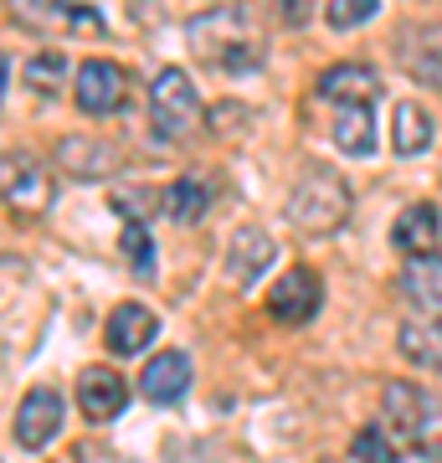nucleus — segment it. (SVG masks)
<instances>
[{
  "label": "nucleus",
  "instance_id": "9",
  "mask_svg": "<svg viewBox=\"0 0 442 463\" xmlns=\"http://www.w3.org/2000/svg\"><path fill=\"white\" fill-rule=\"evenodd\" d=\"M72 99H78L82 114H114L118 103H124V67L103 62V57H93V62L78 67V83H72Z\"/></svg>",
  "mask_w": 442,
  "mask_h": 463
},
{
  "label": "nucleus",
  "instance_id": "20",
  "mask_svg": "<svg viewBox=\"0 0 442 463\" xmlns=\"http://www.w3.org/2000/svg\"><path fill=\"white\" fill-rule=\"evenodd\" d=\"M391 145H396V155H422L432 145V114L422 103L407 99L391 109Z\"/></svg>",
  "mask_w": 442,
  "mask_h": 463
},
{
  "label": "nucleus",
  "instance_id": "26",
  "mask_svg": "<svg viewBox=\"0 0 442 463\" xmlns=\"http://www.w3.org/2000/svg\"><path fill=\"white\" fill-rule=\"evenodd\" d=\"M124 258H129V268L134 273H155V242H149V232H145V222H129L124 227Z\"/></svg>",
  "mask_w": 442,
  "mask_h": 463
},
{
  "label": "nucleus",
  "instance_id": "16",
  "mask_svg": "<svg viewBox=\"0 0 442 463\" xmlns=\"http://www.w3.org/2000/svg\"><path fill=\"white\" fill-rule=\"evenodd\" d=\"M376 88H381L376 72H371L365 62H340V67H329L324 78H319V99L334 103V109H340V103H371Z\"/></svg>",
  "mask_w": 442,
  "mask_h": 463
},
{
  "label": "nucleus",
  "instance_id": "19",
  "mask_svg": "<svg viewBox=\"0 0 442 463\" xmlns=\"http://www.w3.org/2000/svg\"><path fill=\"white\" fill-rule=\"evenodd\" d=\"M165 212L175 216L181 227H196L201 216L212 212V185L201 181V175H181V181H170L165 185Z\"/></svg>",
  "mask_w": 442,
  "mask_h": 463
},
{
  "label": "nucleus",
  "instance_id": "22",
  "mask_svg": "<svg viewBox=\"0 0 442 463\" xmlns=\"http://www.w3.org/2000/svg\"><path fill=\"white\" fill-rule=\"evenodd\" d=\"M396 345H401V355H407L411 365H427V371H442V325H401V335H396Z\"/></svg>",
  "mask_w": 442,
  "mask_h": 463
},
{
  "label": "nucleus",
  "instance_id": "21",
  "mask_svg": "<svg viewBox=\"0 0 442 463\" xmlns=\"http://www.w3.org/2000/svg\"><path fill=\"white\" fill-rule=\"evenodd\" d=\"M334 145H340L344 155H371V149H376V118H371V103H340Z\"/></svg>",
  "mask_w": 442,
  "mask_h": 463
},
{
  "label": "nucleus",
  "instance_id": "6",
  "mask_svg": "<svg viewBox=\"0 0 442 463\" xmlns=\"http://www.w3.org/2000/svg\"><path fill=\"white\" fill-rule=\"evenodd\" d=\"M5 206L16 216H36L52 206V170L26 149L5 155Z\"/></svg>",
  "mask_w": 442,
  "mask_h": 463
},
{
  "label": "nucleus",
  "instance_id": "11",
  "mask_svg": "<svg viewBox=\"0 0 442 463\" xmlns=\"http://www.w3.org/2000/svg\"><path fill=\"white\" fill-rule=\"evenodd\" d=\"M278 258V248H273V237L258 227H242L237 237L227 242V279L237 283V288H247V283H258L262 273H268V263Z\"/></svg>",
  "mask_w": 442,
  "mask_h": 463
},
{
  "label": "nucleus",
  "instance_id": "5",
  "mask_svg": "<svg viewBox=\"0 0 442 463\" xmlns=\"http://www.w3.org/2000/svg\"><path fill=\"white\" fill-rule=\"evenodd\" d=\"M16 21H26L32 32H67V36H103V16L82 0H11Z\"/></svg>",
  "mask_w": 442,
  "mask_h": 463
},
{
  "label": "nucleus",
  "instance_id": "18",
  "mask_svg": "<svg viewBox=\"0 0 442 463\" xmlns=\"http://www.w3.org/2000/svg\"><path fill=\"white\" fill-rule=\"evenodd\" d=\"M437 232H442L437 206H427V201H417V206H407V212L396 216L391 242H396L401 252H432V248H437Z\"/></svg>",
  "mask_w": 442,
  "mask_h": 463
},
{
  "label": "nucleus",
  "instance_id": "13",
  "mask_svg": "<svg viewBox=\"0 0 442 463\" xmlns=\"http://www.w3.org/2000/svg\"><path fill=\"white\" fill-rule=\"evenodd\" d=\"M57 165L78 181H103V175L118 170V149L103 145V139H88V134H72V139L57 145Z\"/></svg>",
  "mask_w": 442,
  "mask_h": 463
},
{
  "label": "nucleus",
  "instance_id": "2",
  "mask_svg": "<svg viewBox=\"0 0 442 463\" xmlns=\"http://www.w3.org/2000/svg\"><path fill=\"white\" fill-rule=\"evenodd\" d=\"M381 412H386V432L396 438L401 453L442 458V397L437 392H427L417 381H391L381 392Z\"/></svg>",
  "mask_w": 442,
  "mask_h": 463
},
{
  "label": "nucleus",
  "instance_id": "3",
  "mask_svg": "<svg viewBox=\"0 0 442 463\" xmlns=\"http://www.w3.org/2000/svg\"><path fill=\"white\" fill-rule=\"evenodd\" d=\"M288 222L298 232H309V237H324V232H340L344 216H350V185H344L340 170L329 165H309L304 175L294 181L288 191Z\"/></svg>",
  "mask_w": 442,
  "mask_h": 463
},
{
  "label": "nucleus",
  "instance_id": "17",
  "mask_svg": "<svg viewBox=\"0 0 442 463\" xmlns=\"http://www.w3.org/2000/svg\"><path fill=\"white\" fill-rule=\"evenodd\" d=\"M401 294L411 304H427V309H442V252H411L407 268H401Z\"/></svg>",
  "mask_w": 442,
  "mask_h": 463
},
{
  "label": "nucleus",
  "instance_id": "7",
  "mask_svg": "<svg viewBox=\"0 0 442 463\" xmlns=\"http://www.w3.org/2000/svg\"><path fill=\"white\" fill-rule=\"evenodd\" d=\"M319 298H324V279L314 268H288L273 288H268V309L278 325H309L319 315Z\"/></svg>",
  "mask_w": 442,
  "mask_h": 463
},
{
  "label": "nucleus",
  "instance_id": "14",
  "mask_svg": "<svg viewBox=\"0 0 442 463\" xmlns=\"http://www.w3.org/2000/svg\"><path fill=\"white\" fill-rule=\"evenodd\" d=\"M401 62H407V72L417 78V83H427V88L442 93V21H427V26H417V32L407 36Z\"/></svg>",
  "mask_w": 442,
  "mask_h": 463
},
{
  "label": "nucleus",
  "instance_id": "25",
  "mask_svg": "<svg viewBox=\"0 0 442 463\" xmlns=\"http://www.w3.org/2000/svg\"><path fill=\"white\" fill-rule=\"evenodd\" d=\"M350 458H365V463L396 458V438L386 428H361L355 438H350Z\"/></svg>",
  "mask_w": 442,
  "mask_h": 463
},
{
  "label": "nucleus",
  "instance_id": "27",
  "mask_svg": "<svg viewBox=\"0 0 442 463\" xmlns=\"http://www.w3.org/2000/svg\"><path fill=\"white\" fill-rule=\"evenodd\" d=\"M114 206L124 222H145V206H149V191H114Z\"/></svg>",
  "mask_w": 442,
  "mask_h": 463
},
{
  "label": "nucleus",
  "instance_id": "4",
  "mask_svg": "<svg viewBox=\"0 0 442 463\" xmlns=\"http://www.w3.org/2000/svg\"><path fill=\"white\" fill-rule=\"evenodd\" d=\"M149 124L160 139H185L201 124V93L185 78V67H165L149 88Z\"/></svg>",
  "mask_w": 442,
  "mask_h": 463
},
{
  "label": "nucleus",
  "instance_id": "8",
  "mask_svg": "<svg viewBox=\"0 0 442 463\" xmlns=\"http://www.w3.org/2000/svg\"><path fill=\"white\" fill-rule=\"evenodd\" d=\"M62 417H67L62 397H57L52 386H36V392H26V397H21L16 422H11V438H16L26 453H36V448H47L52 438L62 432Z\"/></svg>",
  "mask_w": 442,
  "mask_h": 463
},
{
  "label": "nucleus",
  "instance_id": "10",
  "mask_svg": "<svg viewBox=\"0 0 442 463\" xmlns=\"http://www.w3.org/2000/svg\"><path fill=\"white\" fill-rule=\"evenodd\" d=\"M78 407H82V417L108 422V417H118L129 407V386H124V376L108 371V365H88L78 376Z\"/></svg>",
  "mask_w": 442,
  "mask_h": 463
},
{
  "label": "nucleus",
  "instance_id": "1",
  "mask_svg": "<svg viewBox=\"0 0 442 463\" xmlns=\"http://www.w3.org/2000/svg\"><path fill=\"white\" fill-rule=\"evenodd\" d=\"M185 42H191V52H196L201 62H212L216 72H252V67H262V57H268L258 26H252V16H247L242 5H216V11L196 16L185 26Z\"/></svg>",
  "mask_w": 442,
  "mask_h": 463
},
{
  "label": "nucleus",
  "instance_id": "23",
  "mask_svg": "<svg viewBox=\"0 0 442 463\" xmlns=\"http://www.w3.org/2000/svg\"><path fill=\"white\" fill-rule=\"evenodd\" d=\"M26 83L36 93H57L67 83V52L47 47V52H36V57H26Z\"/></svg>",
  "mask_w": 442,
  "mask_h": 463
},
{
  "label": "nucleus",
  "instance_id": "15",
  "mask_svg": "<svg viewBox=\"0 0 442 463\" xmlns=\"http://www.w3.org/2000/svg\"><path fill=\"white\" fill-rule=\"evenodd\" d=\"M185 392H191V361H185V350H160L145 365V397L149 402H181Z\"/></svg>",
  "mask_w": 442,
  "mask_h": 463
},
{
  "label": "nucleus",
  "instance_id": "24",
  "mask_svg": "<svg viewBox=\"0 0 442 463\" xmlns=\"http://www.w3.org/2000/svg\"><path fill=\"white\" fill-rule=\"evenodd\" d=\"M376 11H381V0H329L324 21L334 26V32H355V26H365Z\"/></svg>",
  "mask_w": 442,
  "mask_h": 463
},
{
  "label": "nucleus",
  "instance_id": "12",
  "mask_svg": "<svg viewBox=\"0 0 442 463\" xmlns=\"http://www.w3.org/2000/svg\"><path fill=\"white\" fill-rule=\"evenodd\" d=\"M155 335H160V315L155 309H145V304H118L114 315H108L103 340H108L114 355H139Z\"/></svg>",
  "mask_w": 442,
  "mask_h": 463
}]
</instances>
